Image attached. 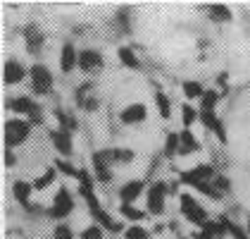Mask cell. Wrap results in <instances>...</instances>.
Wrapping results in <instances>:
<instances>
[{
    "instance_id": "1",
    "label": "cell",
    "mask_w": 250,
    "mask_h": 239,
    "mask_svg": "<svg viewBox=\"0 0 250 239\" xmlns=\"http://www.w3.org/2000/svg\"><path fill=\"white\" fill-rule=\"evenodd\" d=\"M79 191H81L83 201L88 203V211H91V215H93V220H96V225H100L103 230L122 232V225H119L115 218H110V213H107V211L100 206V201L96 199V194H93V187H79Z\"/></svg>"
},
{
    "instance_id": "2",
    "label": "cell",
    "mask_w": 250,
    "mask_h": 239,
    "mask_svg": "<svg viewBox=\"0 0 250 239\" xmlns=\"http://www.w3.org/2000/svg\"><path fill=\"white\" fill-rule=\"evenodd\" d=\"M29 122H24V120H7L5 122V143H7V148H12V146H20L26 141L29 137Z\"/></svg>"
},
{
    "instance_id": "3",
    "label": "cell",
    "mask_w": 250,
    "mask_h": 239,
    "mask_svg": "<svg viewBox=\"0 0 250 239\" xmlns=\"http://www.w3.org/2000/svg\"><path fill=\"white\" fill-rule=\"evenodd\" d=\"M181 213L193 225H205L208 222V211L193 199L191 194H181Z\"/></svg>"
},
{
    "instance_id": "4",
    "label": "cell",
    "mask_w": 250,
    "mask_h": 239,
    "mask_svg": "<svg viewBox=\"0 0 250 239\" xmlns=\"http://www.w3.org/2000/svg\"><path fill=\"white\" fill-rule=\"evenodd\" d=\"M29 77H31V86H34L36 94L43 96V94H50L53 91V74H50V70L45 65H34L31 72H29Z\"/></svg>"
},
{
    "instance_id": "5",
    "label": "cell",
    "mask_w": 250,
    "mask_h": 239,
    "mask_svg": "<svg viewBox=\"0 0 250 239\" xmlns=\"http://www.w3.org/2000/svg\"><path fill=\"white\" fill-rule=\"evenodd\" d=\"M217 177V172H214V167L212 165H198V167H193V170H186V172H181V182L184 184H191V187H198L200 182H214Z\"/></svg>"
},
{
    "instance_id": "6",
    "label": "cell",
    "mask_w": 250,
    "mask_h": 239,
    "mask_svg": "<svg viewBox=\"0 0 250 239\" xmlns=\"http://www.w3.org/2000/svg\"><path fill=\"white\" fill-rule=\"evenodd\" d=\"M165 196H167V184L165 182H155L148 189V211L153 215H162L165 213Z\"/></svg>"
},
{
    "instance_id": "7",
    "label": "cell",
    "mask_w": 250,
    "mask_h": 239,
    "mask_svg": "<svg viewBox=\"0 0 250 239\" xmlns=\"http://www.w3.org/2000/svg\"><path fill=\"white\" fill-rule=\"evenodd\" d=\"M74 208V201H72V194L67 187H60L58 189V196L53 201V208H50V215L53 218H67Z\"/></svg>"
},
{
    "instance_id": "8",
    "label": "cell",
    "mask_w": 250,
    "mask_h": 239,
    "mask_svg": "<svg viewBox=\"0 0 250 239\" xmlns=\"http://www.w3.org/2000/svg\"><path fill=\"white\" fill-rule=\"evenodd\" d=\"M146 118H148V108H146L143 103L126 105V108L122 110V115H119V120H122L124 124H138V122H143Z\"/></svg>"
},
{
    "instance_id": "9",
    "label": "cell",
    "mask_w": 250,
    "mask_h": 239,
    "mask_svg": "<svg viewBox=\"0 0 250 239\" xmlns=\"http://www.w3.org/2000/svg\"><path fill=\"white\" fill-rule=\"evenodd\" d=\"M79 67L83 72H96V70L103 67V55L98 50H93V48H86V50L79 53Z\"/></svg>"
},
{
    "instance_id": "10",
    "label": "cell",
    "mask_w": 250,
    "mask_h": 239,
    "mask_svg": "<svg viewBox=\"0 0 250 239\" xmlns=\"http://www.w3.org/2000/svg\"><path fill=\"white\" fill-rule=\"evenodd\" d=\"M50 141H53V146L58 148V153L62 156H72V132H67V129H55V132H50Z\"/></svg>"
},
{
    "instance_id": "11",
    "label": "cell",
    "mask_w": 250,
    "mask_h": 239,
    "mask_svg": "<svg viewBox=\"0 0 250 239\" xmlns=\"http://www.w3.org/2000/svg\"><path fill=\"white\" fill-rule=\"evenodd\" d=\"M143 189H146V184H143L141 179H131V182H126V184L119 189V199H122V203H134V201L143 194Z\"/></svg>"
},
{
    "instance_id": "12",
    "label": "cell",
    "mask_w": 250,
    "mask_h": 239,
    "mask_svg": "<svg viewBox=\"0 0 250 239\" xmlns=\"http://www.w3.org/2000/svg\"><path fill=\"white\" fill-rule=\"evenodd\" d=\"M79 65V53L72 43H64L62 46V53H60V67L62 72H72L74 67Z\"/></svg>"
},
{
    "instance_id": "13",
    "label": "cell",
    "mask_w": 250,
    "mask_h": 239,
    "mask_svg": "<svg viewBox=\"0 0 250 239\" xmlns=\"http://www.w3.org/2000/svg\"><path fill=\"white\" fill-rule=\"evenodd\" d=\"M200 122H203L208 129H212V132L219 137V141H227V134H224V124H222V120L214 115V110H203V113H200Z\"/></svg>"
},
{
    "instance_id": "14",
    "label": "cell",
    "mask_w": 250,
    "mask_h": 239,
    "mask_svg": "<svg viewBox=\"0 0 250 239\" xmlns=\"http://www.w3.org/2000/svg\"><path fill=\"white\" fill-rule=\"evenodd\" d=\"M26 77V70L20 60H7L5 62V81L7 84H20L21 79Z\"/></svg>"
},
{
    "instance_id": "15",
    "label": "cell",
    "mask_w": 250,
    "mask_h": 239,
    "mask_svg": "<svg viewBox=\"0 0 250 239\" xmlns=\"http://www.w3.org/2000/svg\"><path fill=\"white\" fill-rule=\"evenodd\" d=\"M91 163H93V172H96L93 177L100 179V182H110V163H107V158L103 156V151L93 153Z\"/></svg>"
},
{
    "instance_id": "16",
    "label": "cell",
    "mask_w": 250,
    "mask_h": 239,
    "mask_svg": "<svg viewBox=\"0 0 250 239\" xmlns=\"http://www.w3.org/2000/svg\"><path fill=\"white\" fill-rule=\"evenodd\" d=\"M77 103L83 108V110H98V98L91 94V84H83L77 89Z\"/></svg>"
},
{
    "instance_id": "17",
    "label": "cell",
    "mask_w": 250,
    "mask_h": 239,
    "mask_svg": "<svg viewBox=\"0 0 250 239\" xmlns=\"http://www.w3.org/2000/svg\"><path fill=\"white\" fill-rule=\"evenodd\" d=\"M24 39H26V50L29 53H39L43 48V34L39 31V26H26L24 29Z\"/></svg>"
},
{
    "instance_id": "18",
    "label": "cell",
    "mask_w": 250,
    "mask_h": 239,
    "mask_svg": "<svg viewBox=\"0 0 250 239\" xmlns=\"http://www.w3.org/2000/svg\"><path fill=\"white\" fill-rule=\"evenodd\" d=\"M12 191H15V199L20 201L21 206H29V199H31V191H34V184H29V182H15V187H12Z\"/></svg>"
},
{
    "instance_id": "19",
    "label": "cell",
    "mask_w": 250,
    "mask_h": 239,
    "mask_svg": "<svg viewBox=\"0 0 250 239\" xmlns=\"http://www.w3.org/2000/svg\"><path fill=\"white\" fill-rule=\"evenodd\" d=\"M103 156L107 158V163H129V160H134V151H129V148H107V151H103Z\"/></svg>"
},
{
    "instance_id": "20",
    "label": "cell",
    "mask_w": 250,
    "mask_h": 239,
    "mask_svg": "<svg viewBox=\"0 0 250 239\" xmlns=\"http://www.w3.org/2000/svg\"><path fill=\"white\" fill-rule=\"evenodd\" d=\"M10 108H12L15 113H26V115H31V113H34L39 105L29 98V96H17V98L10 100Z\"/></svg>"
},
{
    "instance_id": "21",
    "label": "cell",
    "mask_w": 250,
    "mask_h": 239,
    "mask_svg": "<svg viewBox=\"0 0 250 239\" xmlns=\"http://www.w3.org/2000/svg\"><path fill=\"white\" fill-rule=\"evenodd\" d=\"M179 139H181V153H191V151H198L200 148V143H198V139L191 134V129H184L181 134H179Z\"/></svg>"
},
{
    "instance_id": "22",
    "label": "cell",
    "mask_w": 250,
    "mask_h": 239,
    "mask_svg": "<svg viewBox=\"0 0 250 239\" xmlns=\"http://www.w3.org/2000/svg\"><path fill=\"white\" fill-rule=\"evenodd\" d=\"M208 15H210L214 22H219V24H224V22H231V17H233V12H231L227 5H212L210 10H208Z\"/></svg>"
},
{
    "instance_id": "23",
    "label": "cell",
    "mask_w": 250,
    "mask_h": 239,
    "mask_svg": "<svg viewBox=\"0 0 250 239\" xmlns=\"http://www.w3.org/2000/svg\"><path fill=\"white\" fill-rule=\"evenodd\" d=\"M55 118H58V122H60V129H67V132L79 129L77 118H72L69 113H64V110H60V108H55Z\"/></svg>"
},
{
    "instance_id": "24",
    "label": "cell",
    "mask_w": 250,
    "mask_h": 239,
    "mask_svg": "<svg viewBox=\"0 0 250 239\" xmlns=\"http://www.w3.org/2000/svg\"><path fill=\"white\" fill-rule=\"evenodd\" d=\"M119 60H122V65L124 67H131V70H138L141 67V60H138V55H136L131 48H119Z\"/></svg>"
},
{
    "instance_id": "25",
    "label": "cell",
    "mask_w": 250,
    "mask_h": 239,
    "mask_svg": "<svg viewBox=\"0 0 250 239\" xmlns=\"http://www.w3.org/2000/svg\"><path fill=\"white\" fill-rule=\"evenodd\" d=\"M155 103H157V110H160V115L165 120L172 118V100L167 98V94H162V91H157L155 94Z\"/></svg>"
},
{
    "instance_id": "26",
    "label": "cell",
    "mask_w": 250,
    "mask_h": 239,
    "mask_svg": "<svg viewBox=\"0 0 250 239\" xmlns=\"http://www.w3.org/2000/svg\"><path fill=\"white\" fill-rule=\"evenodd\" d=\"M119 213H122V215H124L126 220H131V222H138V220L146 218V213H143V211H138L134 203H122Z\"/></svg>"
},
{
    "instance_id": "27",
    "label": "cell",
    "mask_w": 250,
    "mask_h": 239,
    "mask_svg": "<svg viewBox=\"0 0 250 239\" xmlns=\"http://www.w3.org/2000/svg\"><path fill=\"white\" fill-rule=\"evenodd\" d=\"M181 148V139H179V134H174V132H169L167 134V141H165V156L167 158H172V156H176V151Z\"/></svg>"
},
{
    "instance_id": "28",
    "label": "cell",
    "mask_w": 250,
    "mask_h": 239,
    "mask_svg": "<svg viewBox=\"0 0 250 239\" xmlns=\"http://www.w3.org/2000/svg\"><path fill=\"white\" fill-rule=\"evenodd\" d=\"M198 118H200V115H198V110H195L193 105H188V103L181 105V120H184V127H186V129H191V124Z\"/></svg>"
},
{
    "instance_id": "29",
    "label": "cell",
    "mask_w": 250,
    "mask_h": 239,
    "mask_svg": "<svg viewBox=\"0 0 250 239\" xmlns=\"http://www.w3.org/2000/svg\"><path fill=\"white\" fill-rule=\"evenodd\" d=\"M181 89H184V96H186V98H203V94H205L198 81H184Z\"/></svg>"
},
{
    "instance_id": "30",
    "label": "cell",
    "mask_w": 250,
    "mask_h": 239,
    "mask_svg": "<svg viewBox=\"0 0 250 239\" xmlns=\"http://www.w3.org/2000/svg\"><path fill=\"white\" fill-rule=\"evenodd\" d=\"M55 175H58V170H55V167H48V170H45V172H43V175L34 182V189H39V191H41V189L50 187V184H53V179H55Z\"/></svg>"
},
{
    "instance_id": "31",
    "label": "cell",
    "mask_w": 250,
    "mask_h": 239,
    "mask_svg": "<svg viewBox=\"0 0 250 239\" xmlns=\"http://www.w3.org/2000/svg\"><path fill=\"white\" fill-rule=\"evenodd\" d=\"M222 225H224V230H227V232H229L233 239H248V232H243V230H241L238 225H233L231 220L222 218Z\"/></svg>"
},
{
    "instance_id": "32",
    "label": "cell",
    "mask_w": 250,
    "mask_h": 239,
    "mask_svg": "<svg viewBox=\"0 0 250 239\" xmlns=\"http://www.w3.org/2000/svg\"><path fill=\"white\" fill-rule=\"evenodd\" d=\"M124 237L126 239H148V230L146 227H141V225H131V227H126L124 230Z\"/></svg>"
},
{
    "instance_id": "33",
    "label": "cell",
    "mask_w": 250,
    "mask_h": 239,
    "mask_svg": "<svg viewBox=\"0 0 250 239\" xmlns=\"http://www.w3.org/2000/svg\"><path fill=\"white\" fill-rule=\"evenodd\" d=\"M55 170H58V172H64L67 177H77V179H79V172H81L77 167H72L67 160H55Z\"/></svg>"
},
{
    "instance_id": "34",
    "label": "cell",
    "mask_w": 250,
    "mask_h": 239,
    "mask_svg": "<svg viewBox=\"0 0 250 239\" xmlns=\"http://www.w3.org/2000/svg\"><path fill=\"white\" fill-rule=\"evenodd\" d=\"M217 100H219V94H217V91H205V94H203V98H200L203 110H214Z\"/></svg>"
},
{
    "instance_id": "35",
    "label": "cell",
    "mask_w": 250,
    "mask_h": 239,
    "mask_svg": "<svg viewBox=\"0 0 250 239\" xmlns=\"http://www.w3.org/2000/svg\"><path fill=\"white\" fill-rule=\"evenodd\" d=\"M81 239H105L103 227H100V225H88V227L81 232Z\"/></svg>"
},
{
    "instance_id": "36",
    "label": "cell",
    "mask_w": 250,
    "mask_h": 239,
    "mask_svg": "<svg viewBox=\"0 0 250 239\" xmlns=\"http://www.w3.org/2000/svg\"><path fill=\"white\" fill-rule=\"evenodd\" d=\"M55 239H74V235H72V230L67 225H58L55 227Z\"/></svg>"
},
{
    "instance_id": "37",
    "label": "cell",
    "mask_w": 250,
    "mask_h": 239,
    "mask_svg": "<svg viewBox=\"0 0 250 239\" xmlns=\"http://www.w3.org/2000/svg\"><path fill=\"white\" fill-rule=\"evenodd\" d=\"M214 184H217V189H219L222 194H224V191H229V189H231V182H229L227 177H222V175H217V177H214Z\"/></svg>"
},
{
    "instance_id": "38",
    "label": "cell",
    "mask_w": 250,
    "mask_h": 239,
    "mask_svg": "<svg viewBox=\"0 0 250 239\" xmlns=\"http://www.w3.org/2000/svg\"><path fill=\"white\" fill-rule=\"evenodd\" d=\"M29 120H31V124H41V122H43V110H41V108H36V110L29 115Z\"/></svg>"
},
{
    "instance_id": "39",
    "label": "cell",
    "mask_w": 250,
    "mask_h": 239,
    "mask_svg": "<svg viewBox=\"0 0 250 239\" xmlns=\"http://www.w3.org/2000/svg\"><path fill=\"white\" fill-rule=\"evenodd\" d=\"M5 163H7V165H15V153H12L10 148L5 151Z\"/></svg>"
},
{
    "instance_id": "40",
    "label": "cell",
    "mask_w": 250,
    "mask_h": 239,
    "mask_svg": "<svg viewBox=\"0 0 250 239\" xmlns=\"http://www.w3.org/2000/svg\"><path fill=\"white\" fill-rule=\"evenodd\" d=\"M195 239H222V237H214V235H205V232H198Z\"/></svg>"
},
{
    "instance_id": "41",
    "label": "cell",
    "mask_w": 250,
    "mask_h": 239,
    "mask_svg": "<svg viewBox=\"0 0 250 239\" xmlns=\"http://www.w3.org/2000/svg\"><path fill=\"white\" fill-rule=\"evenodd\" d=\"M248 232H250V215H248Z\"/></svg>"
}]
</instances>
